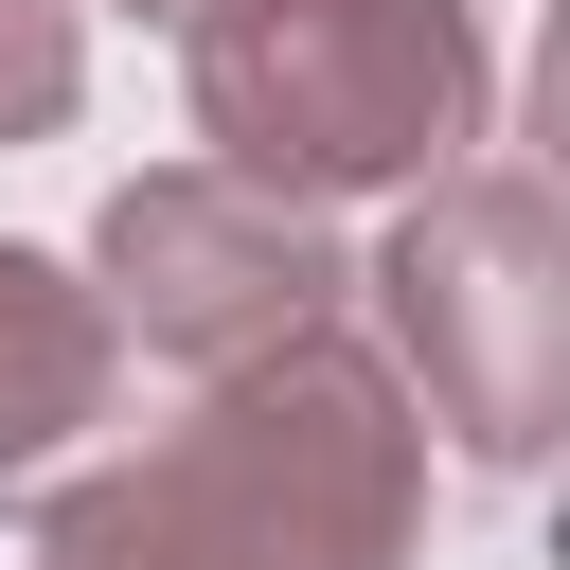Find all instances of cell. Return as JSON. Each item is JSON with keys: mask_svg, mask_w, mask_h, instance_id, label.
I'll return each mask as SVG.
<instances>
[{"mask_svg": "<svg viewBox=\"0 0 570 570\" xmlns=\"http://www.w3.org/2000/svg\"><path fill=\"white\" fill-rule=\"evenodd\" d=\"M125 481L196 570H410L428 552V410L356 338V303L196 374V410L142 428Z\"/></svg>", "mask_w": 570, "mask_h": 570, "instance_id": "6da1fadb", "label": "cell"}, {"mask_svg": "<svg viewBox=\"0 0 570 570\" xmlns=\"http://www.w3.org/2000/svg\"><path fill=\"white\" fill-rule=\"evenodd\" d=\"M178 89L232 178L338 214V196H410V178L481 160L499 36H481V0H196Z\"/></svg>", "mask_w": 570, "mask_h": 570, "instance_id": "7a4b0ae2", "label": "cell"}, {"mask_svg": "<svg viewBox=\"0 0 570 570\" xmlns=\"http://www.w3.org/2000/svg\"><path fill=\"white\" fill-rule=\"evenodd\" d=\"M356 303H374V356L410 374V410L481 481H534L552 463V428H570V214H552L534 160L410 178V214L374 232Z\"/></svg>", "mask_w": 570, "mask_h": 570, "instance_id": "3957f363", "label": "cell"}, {"mask_svg": "<svg viewBox=\"0 0 570 570\" xmlns=\"http://www.w3.org/2000/svg\"><path fill=\"white\" fill-rule=\"evenodd\" d=\"M89 303H107V338H142L160 374H232V356L338 321V303H356V249H338L303 196L232 178V160H160V178H125V196L89 214Z\"/></svg>", "mask_w": 570, "mask_h": 570, "instance_id": "277c9868", "label": "cell"}, {"mask_svg": "<svg viewBox=\"0 0 570 570\" xmlns=\"http://www.w3.org/2000/svg\"><path fill=\"white\" fill-rule=\"evenodd\" d=\"M107 392H125V338H107L89 267H53V249L0 232V481L53 463L71 428H107Z\"/></svg>", "mask_w": 570, "mask_h": 570, "instance_id": "5b68a950", "label": "cell"}, {"mask_svg": "<svg viewBox=\"0 0 570 570\" xmlns=\"http://www.w3.org/2000/svg\"><path fill=\"white\" fill-rule=\"evenodd\" d=\"M18 570H196V552L142 517V481H125V463H89V481H53V499L18 517Z\"/></svg>", "mask_w": 570, "mask_h": 570, "instance_id": "8992f818", "label": "cell"}, {"mask_svg": "<svg viewBox=\"0 0 570 570\" xmlns=\"http://www.w3.org/2000/svg\"><path fill=\"white\" fill-rule=\"evenodd\" d=\"M89 89V18L71 0H0V142H53Z\"/></svg>", "mask_w": 570, "mask_h": 570, "instance_id": "52a82bcc", "label": "cell"}, {"mask_svg": "<svg viewBox=\"0 0 570 570\" xmlns=\"http://www.w3.org/2000/svg\"><path fill=\"white\" fill-rule=\"evenodd\" d=\"M125 18H160V36H178V18H196V0H125Z\"/></svg>", "mask_w": 570, "mask_h": 570, "instance_id": "ba28073f", "label": "cell"}]
</instances>
